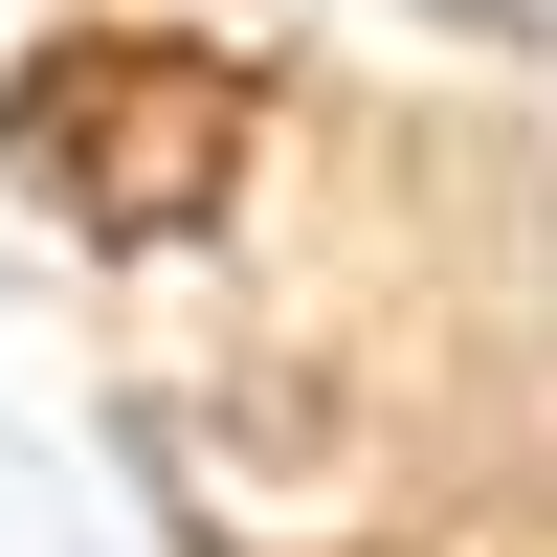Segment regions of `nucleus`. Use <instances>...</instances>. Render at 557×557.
Segmentation results:
<instances>
[{
  "mask_svg": "<svg viewBox=\"0 0 557 557\" xmlns=\"http://www.w3.org/2000/svg\"><path fill=\"white\" fill-rule=\"evenodd\" d=\"M23 178L89 223V246H178V223H223L246 201V67L223 45H134V23H89V45H45L23 67Z\"/></svg>",
  "mask_w": 557,
  "mask_h": 557,
  "instance_id": "f257e3e1",
  "label": "nucleus"
}]
</instances>
